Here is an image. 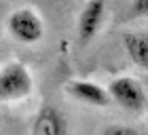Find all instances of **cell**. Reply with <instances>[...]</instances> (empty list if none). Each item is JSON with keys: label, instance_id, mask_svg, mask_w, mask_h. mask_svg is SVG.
I'll list each match as a JSON object with an SVG mask.
<instances>
[{"label": "cell", "instance_id": "cell-5", "mask_svg": "<svg viewBox=\"0 0 148 135\" xmlns=\"http://www.w3.org/2000/svg\"><path fill=\"white\" fill-rule=\"evenodd\" d=\"M106 17V0H87L78 15V42L89 44L97 36Z\"/></svg>", "mask_w": 148, "mask_h": 135}, {"label": "cell", "instance_id": "cell-9", "mask_svg": "<svg viewBox=\"0 0 148 135\" xmlns=\"http://www.w3.org/2000/svg\"><path fill=\"white\" fill-rule=\"evenodd\" d=\"M131 15L148 17V0H131Z\"/></svg>", "mask_w": 148, "mask_h": 135}, {"label": "cell", "instance_id": "cell-1", "mask_svg": "<svg viewBox=\"0 0 148 135\" xmlns=\"http://www.w3.org/2000/svg\"><path fill=\"white\" fill-rule=\"evenodd\" d=\"M32 91H34V78L25 63L9 61L0 68V104H15L28 99Z\"/></svg>", "mask_w": 148, "mask_h": 135}, {"label": "cell", "instance_id": "cell-7", "mask_svg": "<svg viewBox=\"0 0 148 135\" xmlns=\"http://www.w3.org/2000/svg\"><path fill=\"white\" fill-rule=\"evenodd\" d=\"M123 46L131 63L148 72V32H125Z\"/></svg>", "mask_w": 148, "mask_h": 135}, {"label": "cell", "instance_id": "cell-2", "mask_svg": "<svg viewBox=\"0 0 148 135\" xmlns=\"http://www.w3.org/2000/svg\"><path fill=\"white\" fill-rule=\"evenodd\" d=\"M6 30L21 44H36L45 36L42 17L30 6H21V9L13 11L6 19Z\"/></svg>", "mask_w": 148, "mask_h": 135}, {"label": "cell", "instance_id": "cell-6", "mask_svg": "<svg viewBox=\"0 0 148 135\" xmlns=\"http://www.w3.org/2000/svg\"><path fill=\"white\" fill-rule=\"evenodd\" d=\"M30 135H68V123L62 110L49 104L42 106L32 120Z\"/></svg>", "mask_w": 148, "mask_h": 135}, {"label": "cell", "instance_id": "cell-3", "mask_svg": "<svg viewBox=\"0 0 148 135\" xmlns=\"http://www.w3.org/2000/svg\"><path fill=\"white\" fill-rule=\"evenodd\" d=\"M108 91L112 104L121 106L127 112H144L146 108V91L144 87L131 76H119L108 82Z\"/></svg>", "mask_w": 148, "mask_h": 135}, {"label": "cell", "instance_id": "cell-4", "mask_svg": "<svg viewBox=\"0 0 148 135\" xmlns=\"http://www.w3.org/2000/svg\"><path fill=\"white\" fill-rule=\"evenodd\" d=\"M66 95H70L72 99L80 101L85 106H93V108H108L112 104L110 91L108 87H102L95 80H87V78H74L68 80L64 87Z\"/></svg>", "mask_w": 148, "mask_h": 135}, {"label": "cell", "instance_id": "cell-8", "mask_svg": "<svg viewBox=\"0 0 148 135\" xmlns=\"http://www.w3.org/2000/svg\"><path fill=\"white\" fill-rule=\"evenodd\" d=\"M102 135H140V133L129 125H110L104 129Z\"/></svg>", "mask_w": 148, "mask_h": 135}]
</instances>
